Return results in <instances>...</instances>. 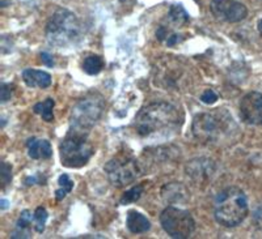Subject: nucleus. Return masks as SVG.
Wrapping results in <instances>:
<instances>
[{"instance_id": "obj_1", "label": "nucleus", "mask_w": 262, "mask_h": 239, "mask_svg": "<svg viewBox=\"0 0 262 239\" xmlns=\"http://www.w3.org/2000/svg\"><path fill=\"white\" fill-rule=\"evenodd\" d=\"M191 132L196 141L207 147H229L240 139V128L232 114L221 107L196 114Z\"/></svg>"}, {"instance_id": "obj_2", "label": "nucleus", "mask_w": 262, "mask_h": 239, "mask_svg": "<svg viewBox=\"0 0 262 239\" xmlns=\"http://www.w3.org/2000/svg\"><path fill=\"white\" fill-rule=\"evenodd\" d=\"M182 114L168 102H152L139 110L134 119L135 132L140 137L155 139L176 135L182 124Z\"/></svg>"}, {"instance_id": "obj_3", "label": "nucleus", "mask_w": 262, "mask_h": 239, "mask_svg": "<svg viewBox=\"0 0 262 239\" xmlns=\"http://www.w3.org/2000/svg\"><path fill=\"white\" fill-rule=\"evenodd\" d=\"M249 207L245 192L238 187H227L216 195L214 201V216L217 224L235 227L247 219Z\"/></svg>"}, {"instance_id": "obj_4", "label": "nucleus", "mask_w": 262, "mask_h": 239, "mask_svg": "<svg viewBox=\"0 0 262 239\" xmlns=\"http://www.w3.org/2000/svg\"><path fill=\"white\" fill-rule=\"evenodd\" d=\"M83 25L75 13L66 8H58L46 24V38L57 47H69L83 38Z\"/></svg>"}, {"instance_id": "obj_5", "label": "nucleus", "mask_w": 262, "mask_h": 239, "mask_svg": "<svg viewBox=\"0 0 262 239\" xmlns=\"http://www.w3.org/2000/svg\"><path fill=\"white\" fill-rule=\"evenodd\" d=\"M105 110V100L98 93H91L79 100L71 110L70 130L90 133L93 126L100 121Z\"/></svg>"}, {"instance_id": "obj_6", "label": "nucleus", "mask_w": 262, "mask_h": 239, "mask_svg": "<svg viewBox=\"0 0 262 239\" xmlns=\"http://www.w3.org/2000/svg\"><path fill=\"white\" fill-rule=\"evenodd\" d=\"M60 161L64 168H83L92 158L95 149L88 139V133L69 131L59 145Z\"/></svg>"}, {"instance_id": "obj_7", "label": "nucleus", "mask_w": 262, "mask_h": 239, "mask_svg": "<svg viewBox=\"0 0 262 239\" xmlns=\"http://www.w3.org/2000/svg\"><path fill=\"white\" fill-rule=\"evenodd\" d=\"M104 170L112 186L117 188L134 183L142 175V168L139 162L130 154H119L112 158L104 166Z\"/></svg>"}, {"instance_id": "obj_8", "label": "nucleus", "mask_w": 262, "mask_h": 239, "mask_svg": "<svg viewBox=\"0 0 262 239\" xmlns=\"http://www.w3.org/2000/svg\"><path fill=\"white\" fill-rule=\"evenodd\" d=\"M160 224L168 235L176 239L189 238L195 230L193 216L177 207L165 208L160 214Z\"/></svg>"}, {"instance_id": "obj_9", "label": "nucleus", "mask_w": 262, "mask_h": 239, "mask_svg": "<svg viewBox=\"0 0 262 239\" xmlns=\"http://www.w3.org/2000/svg\"><path fill=\"white\" fill-rule=\"evenodd\" d=\"M210 8L217 20L226 22H240L248 16L247 7L238 0H211Z\"/></svg>"}, {"instance_id": "obj_10", "label": "nucleus", "mask_w": 262, "mask_h": 239, "mask_svg": "<svg viewBox=\"0 0 262 239\" xmlns=\"http://www.w3.org/2000/svg\"><path fill=\"white\" fill-rule=\"evenodd\" d=\"M238 110L244 123L262 127V93L250 92L245 94L240 101Z\"/></svg>"}, {"instance_id": "obj_11", "label": "nucleus", "mask_w": 262, "mask_h": 239, "mask_svg": "<svg viewBox=\"0 0 262 239\" xmlns=\"http://www.w3.org/2000/svg\"><path fill=\"white\" fill-rule=\"evenodd\" d=\"M216 172L215 162L210 158H194L186 165V174L196 184L209 183Z\"/></svg>"}, {"instance_id": "obj_12", "label": "nucleus", "mask_w": 262, "mask_h": 239, "mask_svg": "<svg viewBox=\"0 0 262 239\" xmlns=\"http://www.w3.org/2000/svg\"><path fill=\"white\" fill-rule=\"evenodd\" d=\"M23 80L29 88L46 89L51 85L50 74L45 71H38V69H32V68L23 71Z\"/></svg>"}, {"instance_id": "obj_13", "label": "nucleus", "mask_w": 262, "mask_h": 239, "mask_svg": "<svg viewBox=\"0 0 262 239\" xmlns=\"http://www.w3.org/2000/svg\"><path fill=\"white\" fill-rule=\"evenodd\" d=\"M28 154L33 159H48L53 156L51 144L45 139H36L32 137L27 141Z\"/></svg>"}, {"instance_id": "obj_14", "label": "nucleus", "mask_w": 262, "mask_h": 239, "mask_svg": "<svg viewBox=\"0 0 262 239\" xmlns=\"http://www.w3.org/2000/svg\"><path fill=\"white\" fill-rule=\"evenodd\" d=\"M126 225H127V229L133 234H143L151 229L149 220L140 212H137V210H128Z\"/></svg>"}, {"instance_id": "obj_15", "label": "nucleus", "mask_w": 262, "mask_h": 239, "mask_svg": "<svg viewBox=\"0 0 262 239\" xmlns=\"http://www.w3.org/2000/svg\"><path fill=\"white\" fill-rule=\"evenodd\" d=\"M33 216L29 210H23L16 224V229L12 233V238H30V226Z\"/></svg>"}, {"instance_id": "obj_16", "label": "nucleus", "mask_w": 262, "mask_h": 239, "mask_svg": "<svg viewBox=\"0 0 262 239\" xmlns=\"http://www.w3.org/2000/svg\"><path fill=\"white\" fill-rule=\"evenodd\" d=\"M185 195H186L185 187L179 183L167 184L161 189V196L168 203H179V201L184 200Z\"/></svg>"}, {"instance_id": "obj_17", "label": "nucleus", "mask_w": 262, "mask_h": 239, "mask_svg": "<svg viewBox=\"0 0 262 239\" xmlns=\"http://www.w3.org/2000/svg\"><path fill=\"white\" fill-rule=\"evenodd\" d=\"M105 67V62L101 56L98 55H90L86 56L83 62V71L85 74L91 75H98L102 71V68Z\"/></svg>"}, {"instance_id": "obj_18", "label": "nucleus", "mask_w": 262, "mask_h": 239, "mask_svg": "<svg viewBox=\"0 0 262 239\" xmlns=\"http://www.w3.org/2000/svg\"><path fill=\"white\" fill-rule=\"evenodd\" d=\"M168 20L174 25H185L190 21V16L185 11V8L181 4H174V6H172L169 8Z\"/></svg>"}, {"instance_id": "obj_19", "label": "nucleus", "mask_w": 262, "mask_h": 239, "mask_svg": "<svg viewBox=\"0 0 262 239\" xmlns=\"http://www.w3.org/2000/svg\"><path fill=\"white\" fill-rule=\"evenodd\" d=\"M55 106V102H54L53 98H48L43 102H38V104L34 105L33 107V111L41 115V118L45 122H53L54 121V112L53 109Z\"/></svg>"}, {"instance_id": "obj_20", "label": "nucleus", "mask_w": 262, "mask_h": 239, "mask_svg": "<svg viewBox=\"0 0 262 239\" xmlns=\"http://www.w3.org/2000/svg\"><path fill=\"white\" fill-rule=\"evenodd\" d=\"M58 184H59V188L55 191V199L57 201L63 200V199L67 196V194L72 191L74 188V182L70 179V177L67 174H62L58 179Z\"/></svg>"}, {"instance_id": "obj_21", "label": "nucleus", "mask_w": 262, "mask_h": 239, "mask_svg": "<svg viewBox=\"0 0 262 239\" xmlns=\"http://www.w3.org/2000/svg\"><path fill=\"white\" fill-rule=\"evenodd\" d=\"M48 210L43 207H38L34 213H33V222H34V229H36L37 233L42 234L45 231L46 221H48Z\"/></svg>"}, {"instance_id": "obj_22", "label": "nucleus", "mask_w": 262, "mask_h": 239, "mask_svg": "<svg viewBox=\"0 0 262 239\" xmlns=\"http://www.w3.org/2000/svg\"><path fill=\"white\" fill-rule=\"evenodd\" d=\"M143 192H144L143 184H138V186L133 187V188H130L128 191H126L122 195V198H121V200H119V203L122 204V205H127V204L135 203V201L139 200Z\"/></svg>"}, {"instance_id": "obj_23", "label": "nucleus", "mask_w": 262, "mask_h": 239, "mask_svg": "<svg viewBox=\"0 0 262 239\" xmlns=\"http://www.w3.org/2000/svg\"><path fill=\"white\" fill-rule=\"evenodd\" d=\"M11 182H12V166L3 161L2 162V183H3V188H6Z\"/></svg>"}, {"instance_id": "obj_24", "label": "nucleus", "mask_w": 262, "mask_h": 239, "mask_svg": "<svg viewBox=\"0 0 262 239\" xmlns=\"http://www.w3.org/2000/svg\"><path fill=\"white\" fill-rule=\"evenodd\" d=\"M252 221L257 229L262 230V201L254 207L253 212H252Z\"/></svg>"}, {"instance_id": "obj_25", "label": "nucleus", "mask_w": 262, "mask_h": 239, "mask_svg": "<svg viewBox=\"0 0 262 239\" xmlns=\"http://www.w3.org/2000/svg\"><path fill=\"white\" fill-rule=\"evenodd\" d=\"M11 97H12V85L3 83L0 85V100H2V104H6L7 101L11 100Z\"/></svg>"}, {"instance_id": "obj_26", "label": "nucleus", "mask_w": 262, "mask_h": 239, "mask_svg": "<svg viewBox=\"0 0 262 239\" xmlns=\"http://www.w3.org/2000/svg\"><path fill=\"white\" fill-rule=\"evenodd\" d=\"M201 101L205 105H214L217 101V94L212 90V89H206L205 92L201 95Z\"/></svg>"}, {"instance_id": "obj_27", "label": "nucleus", "mask_w": 262, "mask_h": 239, "mask_svg": "<svg viewBox=\"0 0 262 239\" xmlns=\"http://www.w3.org/2000/svg\"><path fill=\"white\" fill-rule=\"evenodd\" d=\"M182 39H184V37H181L180 34H177V33H170L169 36H168L167 41H165V42H167L168 46H174V44L180 43Z\"/></svg>"}, {"instance_id": "obj_28", "label": "nucleus", "mask_w": 262, "mask_h": 239, "mask_svg": "<svg viewBox=\"0 0 262 239\" xmlns=\"http://www.w3.org/2000/svg\"><path fill=\"white\" fill-rule=\"evenodd\" d=\"M41 60L48 67H53L54 65V58L49 53H41Z\"/></svg>"}, {"instance_id": "obj_29", "label": "nucleus", "mask_w": 262, "mask_h": 239, "mask_svg": "<svg viewBox=\"0 0 262 239\" xmlns=\"http://www.w3.org/2000/svg\"><path fill=\"white\" fill-rule=\"evenodd\" d=\"M0 203H2V205H0V208H2V209H6V208L8 207V201H7L6 199H2V200H0Z\"/></svg>"}, {"instance_id": "obj_30", "label": "nucleus", "mask_w": 262, "mask_h": 239, "mask_svg": "<svg viewBox=\"0 0 262 239\" xmlns=\"http://www.w3.org/2000/svg\"><path fill=\"white\" fill-rule=\"evenodd\" d=\"M258 32H259V34L262 36V18L259 20V22H258Z\"/></svg>"}, {"instance_id": "obj_31", "label": "nucleus", "mask_w": 262, "mask_h": 239, "mask_svg": "<svg viewBox=\"0 0 262 239\" xmlns=\"http://www.w3.org/2000/svg\"><path fill=\"white\" fill-rule=\"evenodd\" d=\"M121 2H125V0H121Z\"/></svg>"}]
</instances>
